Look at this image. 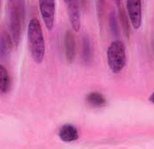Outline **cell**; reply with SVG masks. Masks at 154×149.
Instances as JSON below:
<instances>
[{"mask_svg":"<svg viewBox=\"0 0 154 149\" xmlns=\"http://www.w3.org/2000/svg\"><path fill=\"white\" fill-rule=\"evenodd\" d=\"M10 84L11 80L9 73L7 69L0 64V94L4 95L9 91Z\"/></svg>","mask_w":154,"mask_h":149,"instance_id":"8fae6325","label":"cell"},{"mask_svg":"<svg viewBox=\"0 0 154 149\" xmlns=\"http://www.w3.org/2000/svg\"><path fill=\"white\" fill-rule=\"evenodd\" d=\"M0 4H1V0H0Z\"/></svg>","mask_w":154,"mask_h":149,"instance_id":"e0dca14e","label":"cell"},{"mask_svg":"<svg viewBox=\"0 0 154 149\" xmlns=\"http://www.w3.org/2000/svg\"><path fill=\"white\" fill-rule=\"evenodd\" d=\"M109 27L112 34L115 36L119 35V26L117 22V17L115 12H112L109 16Z\"/></svg>","mask_w":154,"mask_h":149,"instance_id":"5bb4252c","label":"cell"},{"mask_svg":"<svg viewBox=\"0 0 154 149\" xmlns=\"http://www.w3.org/2000/svg\"><path fill=\"white\" fill-rule=\"evenodd\" d=\"M126 8L131 25L138 30L142 25V0H126Z\"/></svg>","mask_w":154,"mask_h":149,"instance_id":"5b68a950","label":"cell"},{"mask_svg":"<svg viewBox=\"0 0 154 149\" xmlns=\"http://www.w3.org/2000/svg\"><path fill=\"white\" fill-rule=\"evenodd\" d=\"M82 58L85 64L88 65L93 59V49L91 46V41L86 35L82 38Z\"/></svg>","mask_w":154,"mask_h":149,"instance_id":"7c38bea8","label":"cell"},{"mask_svg":"<svg viewBox=\"0 0 154 149\" xmlns=\"http://www.w3.org/2000/svg\"><path fill=\"white\" fill-rule=\"evenodd\" d=\"M9 12V29L13 44H20L24 21H25V1L12 0Z\"/></svg>","mask_w":154,"mask_h":149,"instance_id":"7a4b0ae2","label":"cell"},{"mask_svg":"<svg viewBox=\"0 0 154 149\" xmlns=\"http://www.w3.org/2000/svg\"><path fill=\"white\" fill-rule=\"evenodd\" d=\"M41 17L47 30L51 31L54 27L56 17V0H38Z\"/></svg>","mask_w":154,"mask_h":149,"instance_id":"277c9868","label":"cell"},{"mask_svg":"<svg viewBox=\"0 0 154 149\" xmlns=\"http://www.w3.org/2000/svg\"><path fill=\"white\" fill-rule=\"evenodd\" d=\"M66 1H67V0H64V2H66Z\"/></svg>","mask_w":154,"mask_h":149,"instance_id":"ac0fdd59","label":"cell"},{"mask_svg":"<svg viewBox=\"0 0 154 149\" xmlns=\"http://www.w3.org/2000/svg\"><path fill=\"white\" fill-rule=\"evenodd\" d=\"M27 40L31 56L37 64L42 62L45 56V40L40 21L34 18L27 25Z\"/></svg>","mask_w":154,"mask_h":149,"instance_id":"6da1fadb","label":"cell"},{"mask_svg":"<svg viewBox=\"0 0 154 149\" xmlns=\"http://www.w3.org/2000/svg\"><path fill=\"white\" fill-rule=\"evenodd\" d=\"M67 10L71 28L75 33H79L81 26V15L79 0H67Z\"/></svg>","mask_w":154,"mask_h":149,"instance_id":"8992f818","label":"cell"},{"mask_svg":"<svg viewBox=\"0 0 154 149\" xmlns=\"http://www.w3.org/2000/svg\"><path fill=\"white\" fill-rule=\"evenodd\" d=\"M10 1H12V0H10Z\"/></svg>","mask_w":154,"mask_h":149,"instance_id":"d6986e66","label":"cell"},{"mask_svg":"<svg viewBox=\"0 0 154 149\" xmlns=\"http://www.w3.org/2000/svg\"><path fill=\"white\" fill-rule=\"evenodd\" d=\"M107 64L110 70L115 73H120L126 64V48L122 41L116 40L111 42L107 50Z\"/></svg>","mask_w":154,"mask_h":149,"instance_id":"3957f363","label":"cell"},{"mask_svg":"<svg viewBox=\"0 0 154 149\" xmlns=\"http://www.w3.org/2000/svg\"><path fill=\"white\" fill-rule=\"evenodd\" d=\"M114 1H115V3H116V4H121V1H122V0H114Z\"/></svg>","mask_w":154,"mask_h":149,"instance_id":"2e32d148","label":"cell"},{"mask_svg":"<svg viewBox=\"0 0 154 149\" xmlns=\"http://www.w3.org/2000/svg\"><path fill=\"white\" fill-rule=\"evenodd\" d=\"M119 18H120V22L122 25V30L124 32L125 35L127 36V38H130L131 34V21L129 19V17L127 15V13L124 11H120L119 13Z\"/></svg>","mask_w":154,"mask_h":149,"instance_id":"4fadbf2b","label":"cell"},{"mask_svg":"<svg viewBox=\"0 0 154 149\" xmlns=\"http://www.w3.org/2000/svg\"><path fill=\"white\" fill-rule=\"evenodd\" d=\"M149 101L154 104V92H152V93L151 94V96L149 97Z\"/></svg>","mask_w":154,"mask_h":149,"instance_id":"9a60e30c","label":"cell"},{"mask_svg":"<svg viewBox=\"0 0 154 149\" xmlns=\"http://www.w3.org/2000/svg\"><path fill=\"white\" fill-rule=\"evenodd\" d=\"M86 102L95 108H102L107 104L106 97L100 92L93 91L86 96Z\"/></svg>","mask_w":154,"mask_h":149,"instance_id":"30bf717a","label":"cell"},{"mask_svg":"<svg viewBox=\"0 0 154 149\" xmlns=\"http://www.w3.org/2000/svg\"><path fill=\"white\" fill-rule=\"evenodd\" d=\"M64 53H65V57L69 62H72L74 58H75V38L74 35L71 31H66L64 34Z\"/></svg>","mask_w":154,"mask_h":149,"instance_id":"ba28073f","label":"cell"},{"mask_svg":"<svg viewBox=\"0 0 154 149\" xmlns=\"http://www.w3.org/2000/svg\"><path fill=\"white\" fill-rule=\"evenodd\" d=\"M13 41L11 34L4 31L0 34V57H6L12 51Z\"/></svg>","mask_w":154,"mask_h":149,"instance_id":"9c48e42d","label":"cell"},{"mask_svg":"<svg viewBox=\"0 0 154 149\" xmlns=\"http://www.w3.org/2000/svg\"><path fill=\"white\" fill-rule=\"evenodd\" d=\"M58 137L62 141L70 143L77 140L79 137V134L76 126H73L72 124L67 123L61 126L58 131Z\"/></svg>","mask_w":154,"mask_h":149,"instance_id":"52a82bcc","label":"cell"}]
</instances>
